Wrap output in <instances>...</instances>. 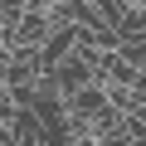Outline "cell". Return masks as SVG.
<instances>
[{
    "label": "cell",
    "mask_w": 146,
    "mask_h": 146,
    "mask_svg": "<svg viewBox=\"0 0 146 146\" xmlns=\"http://www.w3.org/2000/svg\"><path fill=\"white\" fill-rule=\"evenodd\" d=\"M49 73H54V83H58V93H63V98H73L78 88L98 83V68H93V63H88V58H83L78 49H73V54H68V58H63L58 68H49Z\"/></svg>",
    "instance_id": "cell-1"
},
{
    "label": "cell",
    "mask_w": 146,
    "mask_h": 146,
    "mask_svg": "<svg viewBox=\"0 0 146 146\" xmlns=\"http://www.w3.org/2000/svg\"><path fill=\"white\" fill-rule=\"evenodd\" d=\"M107 107H112V98H107L102 83H88V88H78V93L68 98V112H78V117H88V122H98Z\"/></svg>",
    "instance_id": "cell-2"
},
{
    "label": "cell",
    "mask_w": 146,
    "mask_h": 146,
    "mask_svg": "<svg viewBox=\"0 0 146 146\" xmlns=\"http://www.w3.org/2000/svg\"><path fill=\"white\" fill-rule=\"evenodd\" d=\"M127 5H146V0H127Z\"/></svg>",
    "instance_id": "cell-3"
}]
</instances>
